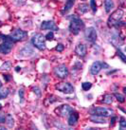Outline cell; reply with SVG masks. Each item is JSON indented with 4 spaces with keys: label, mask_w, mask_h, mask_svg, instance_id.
<instances>
[{
    "label": "cell",
    "mask_w": 126,
    "mask_h": 130,
    "mask_svg": "<svg viewBox=\"0 0 126 130\" xmlns=\"http://www.w3.org/2000/svg\"><path fill=\"white\" fill-rule=\"evenodd\" d=\"M91 87H92V84L90 83V82H84V83L82 84V87H83V90H89L90 88H91Z\"/></svg>",
    "instance_id": "obj_24"
},
{
    "label": "cell",
    "mask_w": 126,
    "mask_h": 130,
    "mask_svg": "<svg viewBox=\"0 0 126 130\" xmlns=\"http://www.w3.org/2000/svg\"><path fill=\"white\" fill-rule=\"evenodd\" d=\"M95 1H96V0H90V6H91V8H92V10H93L94 12L97 11V6H96Z\"/></svg>",
    "instance_id": "obj_27"
},
{
    "label": "cell",
    "mask_w": 126,
    "mask_h": 130,
    "mask_svg": "<svg viewBox=\"0 0 126 130\" xmlns=\"http://www.w3.org/2000/svg\"><path fill=\"white\" fill-rule=\"evenodd\" d=\"M123 14H124V11L121 9L116 10L114 12H112L109 19H108V25L110 26V27H114V26L117 27L118 23L122 19Z\"/></svg>",
    "instance_id": "obj_3"
},
{
    "label": "cell",
    "mask_w": 126,
    "mask_h": 130,
    "mask_svg": "<svg viewBox=\"0 0 126 130\" xmlns=\"http://www.w3.org/2000/svg\"><path fill=\"white\" fill-rule=\"evenodd\" d=\"M78 11L81 12V13H85L88 11V5L85 3H82L78 5Z\"/></svg>",
    "instance_id": "obj_20"
},
{
    "label": "cell",
    "mask_w": 126,
    "mask_h": 130,
    "mask_svg": "<svg viewBox=\"0 0 126 130\" xmlns=\"http://www.w3.org/2000/svg\"><path fill=\"white\" fill-rule=\"evenodd\" d=\"M75 3V0H67L66 1V3H65V9H64V11H68L72 7H73V5Z\"/></svg>",
    "instance_id": "obj_21"
},
{
    "label": "cell",
    "mask_w": 126,
    "mask_h": 130,
    "mask_svg": "<svg viewBox=\"0 0 126 130\" xmlns=\"http://www.w3.org/2000/svg\"><path fill=\"white\" fill-rule=\"evenodd\" d=\"M5 115L3 113H0V123H5Z\"/></svg>",
    "instance_id": "obj_32"
},
{
    "label": "cell",
    "mask_w": 126,
    "mask_h": 130,
    "mask_svg": "<svg viewBox=\"0 0 126 130\" xmlns=\"http://www.w3.org/2000/svg\"><path fill=\"white\" fill-rule=\"evenodd\" d=\"M113 113H114V111L112 109L106 108V107H95L91 110V114L101 116V117H109Z\"/></svg>",
    "instance_id": "obj_7"
},
{
    "label": "cell",
    "mask_w": 126,
    "mask_h": 130,
    "mask_svg": "<svg viewBox=\"0 0 126 130\" xmlns=\"http://www.w3.org/2000/svg\"><path fill=\"white\" fill-rule=\"evenodd\" d=\"M31 43L39 51H44L46 48V38L41 33H35L31 38Z\"/></svg>",
    "instance_id": "obj_2"
},
{
    "label": "cell",
    "mask_w": 126,
    "mask_h": 130,
    "mask_svg": "<svg viewBox=\"0 0 126 130\" xmlns=\"http://www.w3.org/2000/svg\"><path fill=\"white\" fill-rule=\"evenodd\" d=\"M2 108V105H1V104H0V109Z\"/></svg>",
    "instance_id": "obj_38"
},
{
    "label": "cell",
    "mask_w": 126,
    "mask_h": 130,
    "mask_svg": "<svg viewBox=\"0 0 126 130\" xmlns=\"http://www.w3.org/2000/svg\"><path fill=\"white\" fill-rule=\"evenodd\" d=\"M113 100H114V96L111 95V94H106L103 96V99H102V102L106 104V105H110L113 103Z\"/></svg>",
    "instance_id": "obj_18"
},
{
    "label": "cell",
    "mask_w": 126,
    "mask_h": 130,
    "mask_svg": "<svg viewBox=\"0 0 126 130\" xmlns=\"http://www.w3.org/2000/svg\"><path fill=\"white\" fill-rule=\"evenodd\" d=\"M97 30L95 28L93 27H90V28H87L84 31V38L89 41V42H95L97 40Z\"/></svg>",
    "instance_id": "obj_9"
},
{
    "label": "cell",
    "mask_w": 126,
    "mask_h": 130,
    "mask_svg": "<svg viewBox=\"0 0 126 130\" xmlns=\"http://www.w3.org/2000/svg\"><path fill=\"white\" fill-rule=\"evenodd\" d=\"M90 121H91L92 123H106V120H105L103 117H101V116H98V115L91 116Z\"/></svg>",
    "instance_id": "obj_16"
},
{
    "label": "cell",
    "mask_w": 126,
    "mask_h": 130,
    "mask_svg": "<svg viewBox=\"0 0 126 130\" xmlns=\"http://www.w3.org/2000/svg\"><path fill=\"white\" fill-rule=\"evenodd\" d=\"M84 24H83V20H81V18H79L78 16H72L71 21L69 24V30L70 32L73 34H78L80 32V30L83 29Z\"/></svg>",
    "instance_id": "obj_1"
},
{
    "label": "cell",
    "mask_w": 126,
    "mask_h": 130,
    "mask_svg": "<svg viewBox=\"0 0 126 130\" xmlns=\"http://www.w3.org/2000/svg\"><path fill=\"white\" fill-rule=\"evenodd\" d=\"M42 29H49V30H58V27L53 21H44L41 24Z\"/></svg>",
    "instance_id": "obj_11"
},
{
    "label": "cell",
    "mask_w": 126,
    "mask_h": 130,
    "mask_svg": "<svg viewBox=\"0 0 126 130\" xmlns=\"http://www.w3.org/2000/svg\"><path fill=\"white\" fill-rule=\"evenodd\" d=\"M102 69L101 68V63L100 62H94L91 68H90V72L92 75H97L98 73L101 71V69Z\"/></svg>",
    "instance_id": "obj_13"
},
{
    "label": "cell",
    "mask_w": 126,
    "mask_h": 130,
    "mask_svg": "<svg viewBox=\"0 0 126 130\" xmlns=\"http://www.w3.org/2000/svg\"><path fill=\"white\" fill-rule=\"evenodd\" d=\"M2 87V84H1V82H0V87Z\"/></svg>",
    "instance_id": "obj_39"
},
{
    "label": "cell",
    "mask_w": 126,
    "mask_h": 130,
    "mask_svg": "<svg viewBox=\"0 0 126 130\" xmlns=\"http://www.w3.org/2000/svg\"><path fill=\"white\" fill-rule=\"evenodd\" d=\"M54 75L60 78V79H64V78H66L68 76V69L66 68L65 65H60L56 67L54 69Z\"/></svg>",
    "instance_id": "obj_6"
},
{
    "label": "cell",
    "mask_w": 126,
    "mask_h": 130,
    "mask_svg": "<svg viewBox=\"0 0 126 130\" xmlns=\"http://www.w3.org/2000/svg\"><path fill=\"white\" fill-rule=\"evenodd\" d=\"M15 70H16V71H19V70H20V68H18V67H17V68H16V69H15Z\"/></svg>",
    "instance_id": "obj_37"
},
{
    "label": "cell",
    "mask_w": 126,
    "mask_h": 130,
    "mask_svg": "<svg viewBox=\"0 0 126 130\" xmlns=\"http://www.w3.org/2000/svg\"><path fill=\"white\" fill-rule=\"evenodd\" d=\"M33 90H34V92H35L38 96H40V95H41V91H40V89L38 88V87H34V88H33Z\"/></svg>",
    "instance_id": "obj_33"
},
{
    "label": "cell",
    "mask_w": 126,
    "mask_h": 130,
    "mask_svg": "<svg viewBox=\"0 0 126 130\" xmlns=\"http://www.w3.org/2000/svg\"><path fill=\"white\" fill-rule=\"evenodd\" d=\"M4 38H5V36L2 35V34H0V43H2V42H3Z\"/></svg>",
    "instance_id": "obj_36"
},
{
    "label": "cell",
    "mask_w": 126,
    "mask_h": 130,
    "mask_svg": "<svg viewBox=\"0 0 126 130\" xmlns=\"http://www.w3.org/2000/svg\"><path fill=\"white\" fill-rule=\"evenodd\" d=\"M8 95H9V89L0 87V99H5Z\"/></svg>",
    "instance_id": "obj_23"
},
{
    "label": "cell",
    "mask_w": 126,
    "mask_h": 130,
    "mask_svg": "<svg viewBox=\"0 0 126 130\" xmlns=\"http://www.w3.org/2000/svg\"><path fill=\"white\" fill-rule=\"evenodd\" d=\"M55 88L65 94H71V93H73V91H74V87H73V86H72L71 84L65 83V82L58 83L57 85L55 86Z\"/></svg>",
    "instance_id": "obj_5"
},
{
    "label": "cell",
    "mask_w": 126,
    "mask_h": 130,
    "mask_svg": "<svg viewBox=\"0 0 126 130\" xmlns=\"http://www.w3.org/2000/svg\"><path fill=\"white\" fill-rule=\"evenodd\" d=\"M13 40L11 39L10 36H5L3 42L0 45V51L4 54L10 53L13 47Z\"/></svg>",
    "instance_id": "obj_4"
},
{
    "label": "cell",
    "mask_w": 126,
    "mask_h": 130,
    "mask_svg": "<svg viewBox=\"0 0 126 130\" xmlns=\"http://www.w3.org/2000/svg\"><path fill=\"white\" fill-rule=\"evenodd\" d=\"M119 126H120V129H125L126 128V122L123 117H121L119 120Z\"/></svg>",
    "instance_id": "obj_26"
},
{
    "label": "cell",
    "mask_w": 126,
    "mask_h": 130,
    "mask_svg": "<svg viewBox=\"0 0 126 130\" xmlns=\"http://www.w3.org/2000/svg\"><path fill=\"white\" fill-rule=\"evenodd\" d=\"M11 39L13 40L14 42L17 41H23L28 37V32L25 30H22V29H15L13 32L11 34L10 36Z\"/></svg>",
    "instance_id": "obj_8"
},
{
    "label": "cell",
    "mask_w": 126,
    "mask_h": 130,
    "mask_svg": "<svg viewBox=\"0 0 126 130\" xmlns=\"http://www.w3.org/2000/svg\"><path fill=\"white\" fill-rule=\"evenodd\" d=\"M75 52L80 57H84L86 55V47L82 43L78 44L75 48Z\"/></svg>",
    "instance_id": "obj_12"
},
{
    "label": "cell",
    "mask_w": 126,
    "mask_h": 130,
    "mask_svg": "<svg viewBox=\"0 0 126 130\" xmlns=\"http://www.w3.org/2000/svg\"><path fill=\"white\" fill-rule=\"evenodd\" d=\"M0 53H1V51H0Z\"/></svg>",
    "instance_id": "obj_40"
},
{
    "label": "cell",
    "mask_w": 126,
    "mask_h": 130,
    "mask_svg": "<svg viewBox=\"0 0 126 130\" xmlns=\"http://www.w3.org/2000/svg\"><path fill=\"white\" fill-rule=\"evenodd\" d=\"M73 111V109H72L71 106H69L68 105H61L60 107H58L55 112H57L58 114L62 117H66V116H68L71 112Z\"/></svg>",
    "instance_id": "obj_10"
},
{
    "label": "cell",
    "mask_w": 126,
    "mask_h": 130,
    "mask_svg": "<svg viewBox=\"0 0 126 130\" xmlns=\"http://www.w3.org/2000/svg\"><path fill=\"white\" fill-rule=\"evenodd\" d=\"M115 97H116V99L119 102V103H124V102H125V97H124L123 95H121V94L115 93Z\"/></svg>",
    "instance_id": "obj_25"
},
{
    "label": "cell",
    "mask_w": 126,
    "mask_h": 130,
    "mask_svg": "<svg viewBox=\"0 0 126 130\" xmlns=\"http://www.w3.org/2000/svg\"><path fill=\"white\" fill-rule=\"evenodd\" d=\"M4 79L6 80L7 82H9V81L11 79V75H4Z\"/></svg>",
    "instance_id": "obj_34"
},
{
    "label": "cell",
    "mask_w": 126,
    "mask_h": 130,
    "mask_svg": "<svg viewBox=\"0 0 126 130\" xmlns=\"http://www.w3.org/2000/svg\"><path fill=\"white\" fill-rule=\"evenodd\" d=\"M116 119H117V118H116V117H113V118H112V120H111V124H112V125H113V124H114V123H115V121H116Z\"/></svg>",
    "instance_id": "obj_35"
},
{
    "label": "cell",
    "mask_w": 126,
    "mask_h": 130,
    "mask_svg": "<svg viewBox=\"0 0 126 130\" xmlns=\"http://www.w3.org/2000/svg\"><path fill=\"white\" fill-rule=\"evenodd\" d=\"M64 48H65L64 45H62V44H58L57 47H56V51H59V52H62V51H64Z\"/></svg>",
    "instance_id": "obj_30"
},
{
    "label": "cell",
    "mask_w": 126,
    "mask_h": 130,
    "mask_svg": "<svg viewBox=\"0 0 126 130\" xmlns=\"http://www.w3.org/2000/svg\"><path fill=\"white\" fill-rule=\"evenodd\" d=\"M78 120H79V114H78L77 112L72 111L71 113H70L69 118H68V124L70 126L75 125L76 123H77V122H78Z\"/></svg>",
    "instance_id": "obj_15"
},
{
    "label": "cell",
    "mask_w": 126,
    "mask_h": 130,
    "mask_svg": "<svg viewBox=\"0 0 126 130\" xmlns=\"http://www.w3.org/2000/svg\"><path fill=\"white\" fill-rule=\"evenodd\" d=\"M5 123H6V124H7L9 127L13 126V124H14V120L12 118V116L11 115L6 116V118H5Z\"/></svg>",
    "instance_id": "obj_19"
},
{
    "label": "cell",
    "mask_w": 126,
    "mask_h": 130,
    "mask_svg": "<svg viewBox=\"0 0 126 130\" xmlns=\"http://www.w3.org/2000/svg\"><path fill=\"white\" fill-rule=\"evenodd\" d=\"M33 53H34V51H33L32 47H29V46H26L25 47H23L21 51H19V54L26 56V57H29V56L33 55Z\"/></svg>",
    "instance_id": "obj_14"
},
{
    "label": "cell",
    "mask_w": 126,
    "mask_h": 130,
    "mask_svg": "<svg viewBox=\"0 0 126 130\" xmlns=\"http://www.w3.org/2000/svg\"><path fill=\"white\" fill-rule=\"evenodd\" d=\"M19 97H20V102L23 103L24 102V90L23 89H19Z\"/></svg>",
    "instance_id": "obj_31"
},
{
    "label": "cell",
    "mask_w": 126,
    "mask_h": 130,
    "mask_svg": "<svg viewBox=\"0 0 126 130\" xmlns=\"http://www.w3.org/2000/svg\"><path fill=\"white\" fill-rule=\"evenodd\" d=\"M45 38H46L47 40H53V38H54L53 32H52V31H49V32L47 33V35L45 36Z\"/></svg>",
    "instance_id": "obj_28"
},
{
    "label": "cell",
    "mask_w": 126,
    "mask_h": 130,
    "mask_svg": "<svg viewBox=\"0 0 126 130\" xmlns=\"http://www.w3.org/2000/svg\"><path fill=\"white\" fill-rule=\"evenodd\" d=\"M114 6L115 5H114L113 0H104V8L106 12H110L111 10H113Z\"/></svg>",
    "instance_id": "obj_17"
},
{
    "label": "cell",
    "mask_w": 126,
    "mask_h": 130,
    "mask_svg": "<svg viewBox=\"0 0 126 130\" xmlns=\"http://www.w3.org/2000/svg\"><path fill=\"white\" fill-rule=\"evenodd\" d=\"M117 53H118V55H119V57L121 58V60H122L123 62H125V55H124V53H123L122 51H120V50H119V51H118V52H117Z\"/></svg>",
    "instance_id": "obj_29"
},
{
    "label": "cell",
    "mask_w": 126,
    "mask_h": 130,
    "mask_svg": "<svg viewBox=\"0 0 126 130\" xmlns=\"http://www.w3.org/2000/svg\"><path fill=\"white\" fill-rule=\"evenodd\" d=\"M11 69V63L10 61L5 62L3 65L0 67V70H9Z\"/></svg>",
    "instance_id": "obj_22"
}]
</instances>
